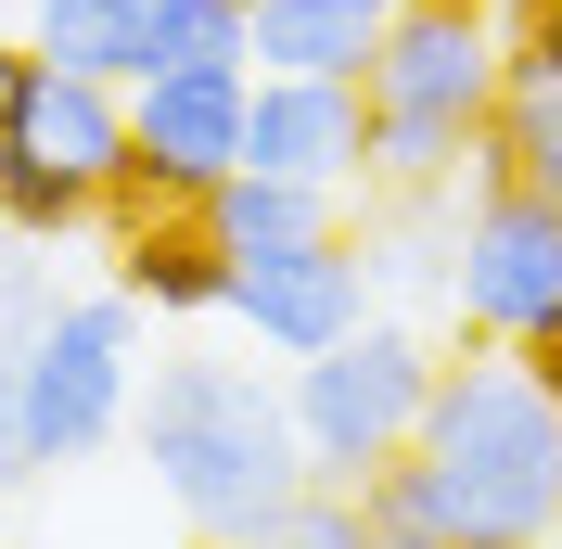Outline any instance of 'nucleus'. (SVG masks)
Instances as JSON below:
<instances>
[{"label": "nucleus", "mask_w": 562, "mask_h": 549, "mask_svg": "<svg viewBox=\"0 0 562 549\" xmlns=\"http://www.w3.org/2000/svg\"><path fill=\"white\" fill-rule=\"evenodd\" d=\"M409 460L435 473L460 549H550L562 537V410H550V383H537L512 345L435 358V396H422Z\"/></svg>", "instance_id": "1"}, {"label": "nucleus", "mask_w": 562, "mask_h": 549, "mask_svg": "<svg viewBox=\"0 0 562 549\" xmlns=\"http://www.w3.org/2000/svg\"><path fill=\"white\" fill-rule=\"evenodd\" d=\"M128 435H140V460H154V485L205 524V549L256 537L281 498H307L294 396H281V383H256L244 358H167V371H154V396L128 410Z\"/></svg>", "instance_id": "2"}, {"label": "nucleus", "mask_w": 562, "mask_h": 549, "mask_svg": "<svg viewBox=\"0 0 562 549\" xmlns=\"http://www.w3.org/2000/svg\"><path fill=\"white\" fill-rule=\"evenodd\" d=\"M358 103H371L384 192H448L498 115V0H396L358 65Z\"/></svg>", "instance_id": "3"}, {"label": "nucleus", "mask_w": 562, "mask_h": 549, "mask_svg": "<svg viewBox=\"0 0 562 549\" xmlns=\"http://www.w3.org/2000/svg\"><path fill=\"white\" fill-rule=\"evenodd\" d=\"M115 167H128V90L65 77L52 52H0V231L26 243L90 231Z\"/></svg>", "instance_id": "4"}, {"label": "nucleus", "mask_w": 562, "mask_h": 549, "mask_svg": "<svg viewBox=\"0 0 562 549\" xmlns=\"http://www.w3.org/2000/svg\"><path fill=\"white\" fill-rule=\"evenodd\" d=\"M294 447H307V485H371L396 447L422 435V396H435V345L396 333V320H358L346 345L294 358Z\"/></svg>", "instance_id": "5"}, {"label": "nucleus", "mask_w": 562, "mask_h": 549, "mask_svg": "<svg viewBox=\"0 0 562 549\" xmlns=\"http://www.w3.org/2000/svg\"><path fill=\"white\" fill-rule=\"evenodd\" d=\"M128 333H140L128 294H77V307H38L13 333V383H26V447L38 460H90L103 435H128V410H140Z\"/></svg>", "instance_id": "6"}, {"label": "nucleus", "mask_w": 562, "mask_h": 549, "mask_svg": "<svg viewBox=\"0 0 562 549\" xmlns=\"http://www.w3.org/2000/svg\"><path fill=\"white\" fill-rule=\"evenodd\" d=\"M244 115H256V65H154L128 77V167L103 205H205L217 179L244 167Z\"/></svg>", "instance_id": "7"}, {"label": "nucleus", "mask_w": 562, "mask_h": 549, "mask_svg": "<svg viewBox=\"0 0 562 549\" xmlns=\"http://www.w3.org/2000/svg\"><path fill=\"white\" fill-rule=\"evenodd\" d=\"M448 307H460L473 345H537V333H562V205L486 179L473 217L448 231Z\"/></svg>", "instance_id": "8"}, {"label": "nucleus", "mask_w": 562, "mask_h": 549, "mask_svg": "<svg viewBox=\"0 0 562 549\" xmlns=\"http://www.w3.org/2000/svg\"><path fill=\"white\" fill-rule=\"evenodd\" d=\"M231 320H244L269 358H319L371 320V243L319 231V243H281V256H231Z\"/></svg>", "instance_id": "9"}, {"label": "nucleus", "mask_w": 562, "mask_h": 549, "mask_svg": "<svg viewBox=\"0 0 562 549\" xmlns=\"http://www.w3.org/2000/svg\"><path fill=\"white\" fill-rule=\"evenodd\" d=\"M244 167L281 179H371V103L358 77H256V115H244Z\"/></svg>", "instance_id": "10"}, {"label": "nucleus", "mask_w": 562, "mask_h": 549, "mask_svg": "<svg viewBox=\"0 0 562 549\" xmlns=\"http://www.w3.org/2000/svg\"><path fill=\"white\" fill-rule=\"evenodd\" d=\"M115 294L154 320H217L231 307V256H217L205 205H140L128 217V256H115Z\"/></svg>", "instance_id": "11"}, {"label": "nucleus", "mask_w": 562, "mask_h": 549, "mask_svg": "<svg viewBox=\"0 0 562 549\" xmlns=\"http://www.w3.org/2000/svg\"><path fill=\"white\" fill-rule=\"evenodd\" d=\"M473 179H512V192L562 205V52H512L498 65V115H486Z\"/></svg>", "instance_id": "12"}, {"label": "nucleus", "mask_w": 562, "mask_h": 549, "mask_svg": "<svg viewBox=\"0 0 562 549\" xmlns=\"http://www.w3.org/2000/svg\"><path fill=\"white\" fill-rule=\"evenodd\" d=\"M371 38H384V13H358V0H244V65L256 77H358Z\"/></svg>", "instance_id": "13"}, {"label": "nucleus", "mask_w": 562, "mask_h": 549, "mask_svg": "<svg viewBox=\"0 0 562 549\" xmlns=\"http://www.w3.org/2000/svg\"><path fill=\"white\" fill-rule=\"evenodd\" d=\"M205 231H217V256H281V243L333 231V192L319 179H281V167H231L205 192Z\"/></svg>", "instance_id": "14"}, {"label": "nucleus", "mask_w": 562, "mask_h": 549, "mask_svg": "<svg viewBox=\"0 0 562 549\" xmlns=\"http://www.w3.org/2000/svg\"><path fill=\"white\" fill-rule=\"evenodd\" d=\"M26 52H52L65 77H115V90L154 65V52H140V0H38Z\"/></svg>", "instance_id": "15"}, {"label": "nucleus", "mask_w": 562, "mask_h": 549, "mask_svg": "<svg viewBox=\"0 0 562 549\" xmlns=\"http://www.w3.org/2000/svg\"><path fill=\"white\" fill-rule=\"evenodd\" d=\"M358 524H371V549H460V524H448V498H435V473H422L409 447H396L384 473L358 485Z\"/></svg>", "instance_id": "16"}, {"label": "nucleus", "mask_w": 562, "mask_h": 549, "mask_svg": "<svg viewBox=\"0 0 562 549\" xmlns=\"http://www.w3.org/2000/svg\"><path fill=\"white\" fill-rule=\"evenodd\" d=\"M140 52L154 65H244V0H140Z\"/></svg>", "instance_id": "17"}, {"label": "nucleus", "mask_w": 562, "mask_h": 549, "mask_svg": "<svg viewBox=\"0 0 562 549\" xmlns=\"http://www.w3.org/2000/svg\"><path fill=\"white\" fill-rule=\"evenodd\" d=\"M231 549H371V524H358V485H307V498H281L256 537Z\"/></svg>", "instance_id": "18"}, {"label": "nucleus", "mask_w": 562, "mask_h": 549, "mask_svg": "<svg viewBox=\"0 0 562 549\" xmlns=\"http://www.w3.org/2000/svg\"><path fill=\"white\" fill-rule=\"evenodd\" d=\"M38 447H26V383H13V345H0V485H26Z\"/></svg>", "instance_id": "19"}]
</instances>
